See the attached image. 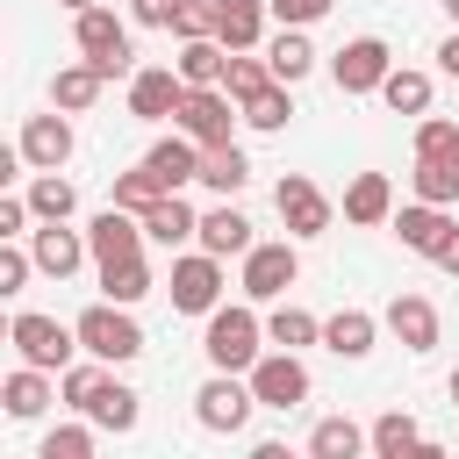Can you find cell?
Listing matches in <instances>:
<instances>
[{"mask_svg":"<svg viewBox=\"0 0 459 459\" xmlns=\"http://www.w3.org/2000/svg\"><path fill=\"white\" fill-rule=\"evenodd\" d=\"M172 7H179V0H129V14H136L143 29H172Z\"/></svg>","mask_w":459,"mask_h":459,"instance_id":"obj_47","label":"cell"},{"mask_svg":"<svg viewBox=\"0 0 459 459\" xmlns=\"http://www.w3.org/2000/svg\"><path fill=\"white\" fill-rule=\"evenodd\" d=\"M29 222H36L29 194H0V244H7V237H29Z\"/></svg>","mask_w":459,"mask_h":459,"instance_id":"obj_45","label":"cell"},{"mask_svg":"<svg viewBox=\"0 0 459 459\" xmlns=\"http://www.w3.org/2000/svg\"><path fill=\"white\" fill-rule=\"evenodd\" d=\"M445 14H452V29H459V0H445Z\"/></svg>","mask_w":459,"mask_h":459,"instance_id":"obj_52","label":"cell"},{"mask_svg":"<svg viewBox=\"0 0 459 459\" xmlns=\"http://www.w3.org/2000/svg\"><path fill=\"white\" fill-rule=\"evenodd\" d=\"M380 100H387L394 115H430V72H416V65H394V72L380 79Z\"/></svg>","mask_w":459,"mask_h":459,"instance_id":"obj_31","label":"cell"},{"mask_svg":"<svg viewBox=\"0 0 459 459\" xmlns=\"http://www.w3.org/2000/svg\"><path fill=\"white\" fill-rule=\"evenodd\" d=\"M79 416H93L100 430L129 437V430H136V416H143V394H136V387H122L115 373H100V387L86 394V409H79Z\"/></svg>","mask_w":459,"mask_h":459,"instance_id":"obj_20","label":"cell"},{"mask_svg":"<svg viewBox=\"0 0 459 459\" xmlns=\"http://www.w3.org/2000/svg\"><path fill=\"white\" fill-rule=\"evenodd\" d=\"M344 222H359V230L394 222V179H387V172H359V179L344 186Z\"/></svg>","mask_w":459,"mask_h":459,"instance_id":"obj_21","label":"cell"},{"mask_svg":"<svg viewBox=\"0 0 459 459\" xmlns=\"http://www.w3.org/2000/svg\"><path fill=\"white\" fill-rule=\"evenodd\" d=\"M222 65H230V43H222V36L179 43V79H186V86H222Z\"/></svg>","mask_w":459,"mask_h":459,"instance_id":"obj_30","label":"cell"},{"mask_svg":"<svg viewBox=\"0 0 459 459\" xmlns=\"http://www.w3.org/2000/svg\"><path fill=\"white\" fill-rule=\"evenodd\" d=\"M366 445H373L380 459H402V452H430V437L416 430V416H409V409H387V416H373Z\"/></svg>","mask_w":459,"mask_h":459,"instance_id":"obj_29","label":"cell"},{"mask_svg":"<svg viewBox=\"0 0 459 459\" xmlns=\"http://www.w3.org/2000/svg\"><path fill=\"white\" fill-rule=\"evenodd\" d=\"M222 86H230L237 100H251L258 86H273V65H265V57H251V50H230V65H222Z\"/></svg>","mask_w":459,"mask_h":459,"instance_id":"obj_41","label":"cell"},{"mask_svg":"<svg viewBox=\"0 0 459 459\" xmlns=\"http://www.w3.org/2000/svg\"><path fill=\"white\" fill-rule=\"evenodd\" d=\"M86 244H93V265H115V258H136L143 251V215H129V208H100L93 222H86Z\"/></svg>","mask_w":459,"mask_h":459,"instance_id":"obj_14","label":"cell"},{"mask_svg":"<svg viewBox=\"0 0 459 459\" xmlns=\"http://www.w3.org/2000/svg\"><path fill=\"white\" fill-rule=\"evenodd\" d=\"M437 65H445V72H452V79H459V29H452V36H445V43H437Z\"/></svg>","mask_w":459,"mask_h":459,"instance_id":"obj_49","label":"cell"},{"mask_svg":"<svg viewBox=\"0 0 459 459\" xmlns=\"http://www.w3.org/2000/svg\"><path fill=\"white\" fill-rule=\"evenodd\" d=\"M100 373H108V359H93V351H86V359H72V366L57 373V402L79 416V409H86V394L100 387Z\"/></svg>","mask_w":459,"mask_h":459,"instance_id":"obj_39","label":"cell"},{"mask_svg":"<svg viewBox=\"0 0 459 459\" xmlns=\"http://www.w3.org/2000/svg\"><path fill=\"white\" fill-rule=\"evenodd\" d=\"M22 165H36V172H65L72 165V115L57 108V115H29L22 122Z\"/></svg>","mask_w":459,"mask_h":459,"instance_id":"obj_13","label":"cell"},{"mask_svg":"<svg viewBox=\"0 0 459 459\" xmlns=\"http://www.w3.org/2000/svg\"><path fill=\"white\" fill-rule=\"evenodd\" d=\"M79 351H93V359H108V366H129L136 351H143V330H136V316L122 308V301H93V308H79Z\"/></svg>","mask_w":459,"mask_h":459,"instance_id":"obj_3","label":"cell"},{"mask_svg":"<svg viewBox=\"0 0 459 459\" xmlns=\"http://www.w3.org/2000/svg\"><path fill=\"white\" fill-rule=\"evenodd\" d=\"M287 115H294L287 79H273V86H258V93L244 100V122H251V129H265V136H273V129H287Z\"/></svg>","mask_w":459,"mask_h":459,"instance_id":"obj_36","label":"cell"},{"mask_svg":"<svg viewBox=\"0 0 459 459\" xmlns=\"http://www.w3.org/2000/svg\"><path fill=\"white\" fill-rule=\"evenodd\" d=\"M179 100H186L179 65H172V72H165V65H136V72H129V115H136V122H172Z\"/></svg>","mask_w":459,"mask_h":459,"instance_id":"obj_12","label":"cell"},{"mask_svg":"<svg viewBox=\"0 0 459 459\" xmlns=\"http://www.w3.org/2000/svg\"><path fill=\"white\" fill-rule=\"evenodd\" d=\"M57 7H65V14H79V7H100V0H57Z\"/></svg>","mask_w":459,"mask_h":459,"instance_id":"obj_50","label":"cell"},{"mask_svg":"<svg viewBox=\"0 0 459 459\" xmlns=\"http://www.w3.org/2000/svg\"><path fill=\"white\" fill-rule=\"evenodd\" d=\"M337 0H273V22H287V29H308V22H323Z\"/></svg>","mask_w":459,"mask_h":459,"instance_id":"obj_46","label":"cell"},{"mask_svg":"<svg viewBox=\"0 0 459 459\" xmlns=\"http://www.w3.org/2000/svg\"><path fill=\"white\" fill-rule=\"evenodd\" d=\"M29 208H36V222H72L79 186H72L65 172H36V179H29Z\"/></svg>","mask_w":459,"mask_h":459,"instance_id":"obj_32","label":"cell"},{"mask_svg":"<svg viewBox=\"0 0 459 459\" xmlns=\"http://www.w3.org/2000/svg\"><path fill=\"white\" fill-rule=\"evenodd\" d=\"M416 158H459V122L452 115H416Z\"/></svg>","mask_w":459,"mask_h":459,"instance_id":"obj_42","label":"cell"},{"mask_svg":"<svg viewBox=\"0 0 459 459\" xmlns=\"http://www.w3.org/2000/svg\"><path fill=\"white\" fill-rule=\"evenodd\" d=\"M143 165L158 172V186H165V194H179L186 179H201V143H194L186 129H172V136H158V143L143 151Z\"/></svg>","mask_w":459,"mask_h":459,"instance_id":"obj_17","label":"cell"},{"mask_svg":"<svg viewBox=\"0 0 459 459\" xmlns=\"http://www.w3.org/2000/svg\"><path fill=\"white\" fill-rule=\"evenodd\" d=\"M359 445H366V430H359L351 416H323V423L308 430V452H316V459H351Z\"/></svg>","mask_w":459,"mask_h":459,"instance_id":"obj_37","label":"cell"},{"mask_svg":"<svg viewBox=\"0 0 459 459\" xmlns=\"http://www.w3.org/2000/svg\"><path fill=\"white\" fill-rule=\"evenodd\" d=\"M445 394H452V409H459V373H452V380H445Z\"/></svg>","mask_w":459,"mask_h":459,"instance_id":"obj_51","label":"cell"},{"mask_svg":"<svg viewBox=\"0 0 459 459\" xmlns=\"http://www.w3.org/2000/svg\"><path fill=\"white\" fill-rule=\"evenodd\" d=\"M409 251H423V258H437V244L459 230L452 215H445V201H409V208H394V222H387Z\"/></svg>","mask_w":459,"mask_h":459,"instance_id":"obj_16","label":"cell"},{"mask_svg":"<svg viewBox=\"0 0 459 459\" xmlns=\"http://www.w3.org/2000/svg\"><path fill=\"white\" fill-rule=\"evenodd\" d=\"M430 265H437V273H452V280H459V230H452V237H445V244H437V258H430Z\"/></svg>","mask_w":459,"mask_h":459,"instance_id":"obj_48","label":"cell"},{"mask_svg":"<svg viewBox=\"0 0 459 459\" xmlns=\"http://www.w3.org/2000/svg\"><path fill=\"white\" fill-rule=\"evenodd\" d=\"M7 344H14L29 366H43V373H65V366H72V351H79V330H72V323H57V316H36V308H22V316L7 323Z\"/></svg>","mask_w":459,"mask_h":459,"instance_id":"obj_5","label":"cell"},{"mask_svg":"<svg viewBox=\"0 0 459 459\" xmlns=\"http://www.w3.org/2000/svg\"><path fill=\"white\" fill-rule=\"evenodd\" d=\"M244 380H251L258 409H301V402H308V366H301V351H265Z\"/></svg>","mask_w":459,"mask_h":459,"instance_id":"obj_10","label":"cell"},{"mask_svg":"<svg viewBox=\"0 0 459 459\" xmlns=\"http://www.w3.org/2000/svg\"><path fill=\"white\" fill-rule=\"evenodd\" d=\"M265 65H273V79L301 86V79L316 72V43H308V29H287V22H280V36L265 43Z\"/></svg>","mask_w":459,"mask_h":459,"instance_id":"obj_27","label":"cell"},{"mask_svg":"<svg viewBox=\"0 0 459 459\" xmlns=\"http://www.w3.org/2000/svg\"><path fill=\"white\" fill-rule=\"evenodd\" d=\"M100 86H108V72H100L93 57H79V65H65V72L50 79V108H65V115H86V108L100 100Z\"/></svg>","mask_w":459,"mask_h":459,"instance_id":"obj_25","label":"cell"},{"mask_svg":"<svg viewBox=\"0 0 459 459\" xmlns=\"http://www.w3.org/2000/svg\"><path fill=\"white\" fill-rule=\"evenodd\" d=\"M380 330H387V323H380V316H366V308H337V316H330V323H323V344H330V351H337V359H366V351H373V337H380Z\"/></svg>","mask_w":459,"mask_h":459,"instance_id":"obj_26","label":"cell"},{"mask_svg":"<svg viewBox=\"0 0 459 459\" xmlns=\"http://www.w3.org/2000/svg\"><path fill=\"white\" fill-rule=\"evenodd\" d=\"M158 194H165V186H158V172H151V165H129V172H115V186H108V201H115V208H129V215H143Z\"/></svg>","mask_w":459,"mask_h":459,"instance_id":"obj_38","label":"cell"},{"mask_svg":"<svg viewBox=\"0 0 459 459\" xmlns=\"http://www.w3.org/2000/svg\"><path fill=\"white\" fill-rule=\"evenodd\" d=\"M251 409H258V394H251L244 373H222V366H215V373L194 387V423L215 430V437H237V430L251 423Z\"/></svg>","mask_w":459,"mask_h":459,"instance_id":"obj_4","label":"cell"},{"mask_svg":"<svg viewBox=\"0 0 459 459\" xmlns=\"http://www.w3.org/2000/svg\"><path fill=\"white\" fill-rule=\"evenodd\" d=\"M201 323H208V330H201L208 366H222V373H251V366L265 359V323H258L251 301H222V308H208Z\"/></svg>","mask_w":459,"mask_h":459,"instance_id":"obj_1","label":"cell"},{"mask_svg":"<svg viewBox=\"0 0 459 459\" xmlns=\"http://www.w3.org/2000/svg\"><path fill=\"white\" fill-rule=\"evenodd\" d=\"M29 273H36V251H29L22 237H7V244H0V294H22Z\"/></svg>","mask_w":459,"mask_h":459,"instance_id":"obj_43","label":"cell"},{"mask_svg":"<svg viewBox=\"0 0 459 459\" xmlns=\"http://www.w3.org/2000/svg\"><path fill=\"white\" fill-rule=\"evenodd\" d=\"M172 308L179 316H208V308H222V258L215 251H186V258H172Z\"/></svg>","mask_w":459,"mask_h":459,"instance_id":"obj_9","label":"cell"},{"mask_svg":"<svg viewBox=\"0 0 459 459\" xmlns=\"http://www.w3.org/2000/svg\"><path fill=\"white\" fill-rule=\"evenodd\" d=\"M237 115H244V100H237L230 86H186V100H179L172 129H186V136H194V143L208 151V143H230Z\"/></svg>","mask_w":459,"mask_h":459,"instance_id":"obj_6","label":"cell"},{"mask_svg":"<svg viewBox=\"0 0 459 459\" xmlns=\"http://www.w3.org/2000/svg\"><path fill=\"white\" fill-rule=\"evenodd\" d=\"M273 208H280V222H287L294 244H308V237H323V230L337 222V201H330L316 179H301V172H287V179L273 186Z\"/></svg>","mask_w":459,"mask_h":459,"instance_id":"obj_7","label":"cell"},{"mask_svg":"<svg viewBox=\"0 0 459 459\" xmlns=\"http://www.w3.org/2000/svg\"><path fill=\"white\" fill-rule=\"evenodd\" d=\"M29 251H36V273H50V280H72V273L93 258L86 230H65V222H43V230H29Z\"/></svg>","mask_w":459,"mask_h":459,"instance_id":"obj_15","label":"cell"},{"mask_svg":"<svg viewBox=\"0 0 459 459\" xmlns=\"http://www.w3.org/2000/svg\"><path fill=\"white\" fill-rule=\"evenodd\" d=\"M409 186H416V201H459V158H416V172H409Z\"/></svg>","mask_w":459,"mask_h":459,"instance_id":"obj_35","label":"cell"},{"mask_svg":"<svg viewBox=\"0 0 459 459\" xmlns=\"http://www.w3.org/2000/svg\"><path fill=\"white\" fill-rule=\"evenodd\" d=\"M301 280V251H294V237H280V244H251L244 251V301H280L287 287Z\"/></svg>","mask_w":459,"mask_h":459,"instance_id":"obj_8","label":"cell"},{"mask_svg":"<svg viewBox=\"0 0 459 459\" xmlns=\"http://www.w3.org/2000/svg\"><path fill=\"white\" fill-rule=\"evenodd\" d=\"M394 72V50L380 43V36H351L337 57H330V79H337V93H380V79Z\"/></svg>","mask_w":459,"mask_h":459,"instance_id":"obj_11","label":"cell"},{"mask_svg":"<svg viewBox=\"0 0 459 459\" xmlns=\"http://www.w3.org/2000/svg\"><path fill=\"white\" fill-rule=\"evenodd\" d=\"M143 237L165 244V251H179L186 237H201V215L186 208V194H158V201L143 208Z\"/></svg>","mask_w":459,"mask_h":459,"instance_id":"obj_23","label":"cell"},{"mask_svg":"<svg viewBox=\"0 0 459 459\" xmlns=\"http://www.w3.org/2000/svg\"><path fill=\"white\" fill-rule=\"evenodd\" d=\"M194 244H201V251H215V258H244V251H251L258 237H251V222H244V215L230 208V194H222V201H215V208L201 215V237H194Z\"/></svg>","mask_w":459,"mask_h":459,"instance_id":"obj_24","label":"cell"},{"mask_svg":"<svg viewBox=\"0 0 459 459\" xmlns=\"http://www.w3.org/2000/svg\"><path fill=\"white\" fill-rule=\"evenodd\" d=\"M93 430H100L93 416H86V423H57V430L36 445V459H93Z\"/></svg>","mask_w":459,"mask_h":459,"instance_id":"obj_40","label":"cell"},{"mask_svg":"<svg viewBox=\"0 0 459 459\" xmlns=\"http://www.w3.org/2000/svg\"><path fill=\"white\" fill-rule=\"evenodd\" d=\"M380 323L394 330L402 351H430V344H437V308H430L423 294H394V301L380 308Z\"/></svg>","mask_w":459,"mask_h":459,"instance_id":"obj_18","label":"cell"},{"mask_svg":"<svg viewBox=\"0 0 459 459\" xmlns=\"http://www.w3.org/2000/svg\"><path fill=\"white\" fill-rule=\"evenodd\" d=\"M265 344H280V351H301V344H323V323H316L308 308H294V301H280V308L265 316Z\"/></svg>","mask_w":459,"mask_h":459,"instance_id":"obj_34","label":"cell"},{"mask_svg":"<svg viewBox=\"0 0 459 459\" xmlns=\"http://www.w3.org/2000/svg\"><path fill=\"white\" fill-rule=\"evenodd\" d=\"M265 22H273V0H215V36L230 50H258Z\"/></svg>","mask_w":459,"mask_h":459,"instance_id":"obj_22","label":"cell"},{"mask_svg":"<svg viewBox=\"0 0 459 459\" xmlns=\"http://www.w3.org/2000/svg\"><path fill=\"white\" fill-rule=\"evenodd\" d=\"M172 36H179V43L215 36V0H179V7H172Z\"/></svg>","mask_w":459,"mask_h":459,"instance_id":"obj_44","label":"cell"},{"mask_svg":"<svg viewBox=\"0 0 459 459\" xmlns=\"http://www.w3.org/2000/svg\"><path fill=\"white\" fill-rule=\"evenodd\" d=\"M151 287H158V280H151L143 251H136V258H115V265H100V294H108V301H122V308H136Z\"/></svg>","mask_w":459,"mask_h":459,"instance_id":"obj_33","label":"cell"},{"mask_svg":"<svg viewBox=\"0 0 459 459\" xmlns=\"http://www.w3.org/2000/svg\"><path fill=\"white\" fill-rule=\"evenodd\" d=\"M244 179H251V158L237 151V136L201 151V186H208V194H244Z\"/></svg>","mask_w":459,"mask_h":459,"instance_id":"obj_28","label":"cell"},{"mask_svg":"<svg viewBox=\"0 0 459 459\" xmlns=\"http://www.w3.org/2000/svg\"><path fill=\"white\" fill-rule=\"evenodd\" d=\"M72 43H79V57H93L108 79H129V72H136L129 22H115L108 7H79V14H72Z\"/></svg>","mask_w":459,"mask_h":459,"instance_id":"obj_2","label":"cell"},{"mask_svg":"<svg viewBox=\"0 0 459 459\" xmlns=\"http://www.w3.org/2000/svg\"><path fill=\"white\" fill-rule=\"evenodd\" d=\"M0 402H7V416H14V423H36V416L57 402V380H50L43 366H29V359H22V366L0 380Z\"/></svg>","mask_w":459,"mask_h":459,"instance_id":"obj_19","label":"cell"}]
</instances>
